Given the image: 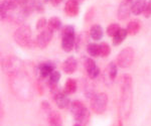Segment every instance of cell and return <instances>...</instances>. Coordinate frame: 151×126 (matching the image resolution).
Here are the masks:
<instances>
[{"mask_svg":"<svg viewBox=\"0 0 151 126\" xmlns=\"http://www.w3.org/2000/svg\"><path fill=\"white\" fill-rule=\"evenodd\" d=\"M120 105L119 114L123 119H127L132 109V77L124 74L120 79Z\"/></svg>","mask_w":151,"mask_h":126,"instance_id":"1","label":"cell"},{"mask_svg":"<svg viewBox=\"0 0 151 126\" xmlns=\"http://www.w3.org/2000/svg\"><path fill=\"white\" fill-rule=\"evenodd\" d=\"M70 110L72 113L74 119L77 121V123L81 125H87L88 122L90 120V110L87 108V106L85 105L82 101L80 100H74L70 103Z\"/></svg>","mask_w":151,"mask_h":126,"instance_id":"2","label":"cell"},{"mask_svg":"<svg viewBox=\"0 0 151 126\" xmlns=\"http://www.w3.org/2000/svg\"><path fill=\"white\" fill-rule=\"evenodd\" d=\"M32 33L28 25H21L13 35L14 42L22 48H29L32 45Z\"/></svg>","mask_w":151,"mask_h":126,"instance_id":"3","label":"cell"},{"mask_svg":"<svg viewBox=\"0 0 151 126\" xmlns=\"http://www.w3.org/2000/svg\"><path fill=\"white\" fill-rule=\"evenodd\" d=\"M91 109L96 114H103L108 105V96L106 93H97L90 100Z\"/></svg>","mask_w":151,"mask_h":126,"instance_id":"4","label":"cell"},{"mask_svg":"<svg viewBox=\"0 0 151 126\" xmlns=\"http://www.w3.org/2000/svg\"><path fill=\"white\" fill-rule=\"evenodd\" d=\"M52 92V97L53 101L55 102V105L58 106V109H67L70 106V101L69 99V95L65 93L64 89H60V87H55L50 90Z\"/></svg>","mask_w":151,"mask_h":126,"instance_id":"5","label":"cell"},{"mask_svg":"<svg viewBox=\"0 0 151 126\" xmlns=\"http://www.w3.org/2000/svg\"><path fill=\"white\" fill-rule=\"evenodd\" d=\"M134 55H135V52L132 48L128 47L123 48L117 57V65L122 69H127L131 67L134 60Z\"/></svg>","mask_w":151,"mask_h":126,"instance_id":"6","label":"cell"},{"mask_svg":"<svg viewBox=\"0 0 151 126\" xmlns=\"http://www.w3.org/2000/svg\"><path fill=\"white\" fill-rule=\"evenodd\" d=\"M19 5L14 0H2L1 5H0V16L1 20H6V19H11L12 14L14 13Z\"/></svg>","mask_w":151,"mask_h":126,"instance_id":"7","label":"cell"},{"mask_svg":"<svg viewBox=\"0 0 151 126\" xmlns=\"http://www.w3.org/2000/svg\"><path fill=\"white\" fill-rule=\"evenodd\" d=\"M55 71V65L50 60L40 63L36 68V75H37L38 81H45L50 76L52 72Z\"/></svg>","mask_w":151,"mask_h":126,"instance_id":"8","label":"cell"},{"mask_svg":"<svg viewBox=\"0 0 151 126\" xmlns=\"http://www.w3.org/2000/svg\"><path fill=\"white\" fill-rule=\"evenodd\" d=\"M53 36V32L47 27L45 30L40 31V35L36 36L35 43L40 48H45L48 45V43L52 42Z\"/></svg>","mask_w":151,"mask_h":126,"instance_id":"9","label":"cell"},{"mask_svg":"<svg viewBox=\"0 0 151 126\" xmlns=\"http://www.w3.org/2000/svg\"><path fill=\"white\" fill-rule=\"evenodd\" d=\"M132 4L133 2H128L126 0H122L119 5L118 11H117V16H118L119 20H125L130 16L131 12H132Z\"/></svg>","mask_w":151,"mask_h":126,"instance_id":"10","label":"cell"},{"mask_svg":"<svg viewBox=\"0 0 151 126\" xmlns=\"http://www.w3.org/2000/svg\"><path fill=\"white\" fill-rule=\"evenodd\" d=\"M84 66H85V70H86L87 75L89 76V78L96 79L100 75V69L96 65V62H95L92 58H88V59L85 60Z\"/></svg>","mask_w":151,"mask_h":126,"instance_id":"11","label":"cell"},{"mask_svg":"<svg viewBox=\"0 0 151 126\" xmlns=\"http://www.w3.org/2000/svg\"><path fill=\"white\" fill-rule=\"evenodd\" d=\"M80 6L78 0H68L65 5V12L70 17H75L79 14Z\"/></svg>","mask_w":151,"mask_h":126,"instance_id":"12","label":"cell"},{"mask_svg":"<svg viewBox=\"0 0 151 126\" xmlns=\"http://www.w3.org/2000/svg\"><path fill=\"white\" fill-rule=\"evenodd\" d=\"M77 67H78V62L76 60V58L73 57V55H70L69 58H67L62 65V69L68 75L75 73L76 70H77Z\"/></svg>","mask_w":151,"mask_h":126,"instance_id":"13","label":"cell"},{"mask_svg":"<svg viewBox=\"0 0 151 126\" xmlns=\"http://www.w3.org/2000/svg\"><path fill=\"white\" fill-rule=\"evenodd\" d=\"M62 37V48L65 53H70L74 50L76 47V35H64Z\"/></svg>","mask_w":151,"mask_h":126,"instance_id":"14","label":"cell"},{"mask_svg":"<svg viewBox=\"0 0 151 126\" xmlns=\"http://www.w3.org/2000/svg\"><path fill=\"white\" fill-rule=\"evenodd\" d=\"M2 67H3V70H5L6 72H15L18 70L19 60L14 57H9L2 60Z\"/></svg>","mask_w":151,"mask_h":126,"instance_id":"15","label":"cell"},{"mask_svg":"<svg viewBox=\"0 0 151 126\" xmlns=\"http://www.w3.org/2000/svg\"><path fill=\"white\" fill-rule=\"evenodd\" d=\"M48 126H63L62 116L58 111H50L47 116Z\"/></svg>","mask_w":151,"mask_h":126,"instance_id":"16","label":"cell"},{"mask_svg":"<svg viewBox=\"0 0 151 126\" xmlns=\"http://www.w3.org/2000/svg\"><path fill=\"white\" fill-rule=\"evenodd\" d=\"M35 3L36 0H25V2L19 6L20 10L23 12L26 17H28L33 11H35Z\"/></svg>","mask_w":151,"mask_h":126,"instance_id":"17","label":"cell"},{"mask_svg":"<svg viewBox=\"0 0 151 126\" xmlns=\"http://www.w3.org/2000/svg\"><path fill=\"white\" fill-rule=\"evenodd\" d=\"M116 76H117V63L111 62L107 66L106 71H105V77H106L105 79H108L109 82L112 83L115 80Z\"/></svg>","mask_w":151,"mask_h":126,"instance_id":"18","label":"cell"},{"mask_svg":"<svg viewBox=\"0 0 151 126\" xmlns=\"http://www.w3.org/2000/svg\"><path fill=\"white\" fill-rule=\"evenodd\" d=\"M146 4L147 1L146 0H135L132 4V13L134 15H140L141 13H144Z\"/></svg>","mask_w":151,"mask_h":126,"instance_id":"19","label":"cell"},{"mask_svg":"<svg viewBox=\"0 0 151 126\" xmlns=\"http://www.w3.org/2000/svg\"><path fill=\"white\" fill-rule=\"evenodd\" d=\"M140 27H141L140 21L138 20V19H133V20H131L130 22L127 24V27H126V30H127L128 35H137V33L139 32Z\"/></svg>","mask_w":151,"mask_h":126,"instance_id":"20","label":"cell"},{"mask_svg":"<svg viewBox=\"0 0 151 126\" xmlns=\"http://www.w3.org/2000/svg\"><path fill=\"white\" fill-rule=\"evenodd\" d=\"M90 36L94 40H100L103 37V28L99 24H94L90 28Z\"/></svg>","mask_w":151,"mask_h":126,"instance_id":"21","label":"cell"},{"mask_svg":"<svg viewBox=\"0 0 151 126\" xmlns=\"http://www.w3.org/2000/svg\"><path fill=\"white\" fill-rule=\"evenodd\" d=\"M60 79V73L58 71H55V72H52V74H50V76L48 77L47 80V85L50 87V90L58 86V84Z\"/></svg>","mask_w":151,"mask_h":126,"instance_id":"22","label":"cell"},{"mask_svg":"<svg viewBox=\"0 0 151 126\" xmlns=\"http://www.w3.org/2000/svg\"><path fill=\"white\" fill-rule=\"evenodd\" d=\"M127 35H128L127 30H126V28L121 27L120 30H119L118 32H117L116 35L113 36V45H116V47H117V45H121V43H122L124 40H126Z\"/></svg>","mask_w":151,"mask_h":126,"instance_id":"23","label":"cell"},{"mask_svg":"<svg viewBox=\"0 0 151 126\" xmlns=\"http://www.w3.org/2000/svg\"><path fill=\"white\" fill-rule=\"evenodd\" d=\"M64 91L67 95H72V94H74L77 91V82H76L75 79L69 78L65 81Z\"/></svg>","mask_w":151,"mask_h":126,"instance_id":"24","label":"cell"},{"mask_svg":"<svg viewBox=\"0 0 151 126\" xmlns=\"http://www.w3.org/2000/svg\"><path fill=\"white\" fill-rule=\"evenodd\" d=\"M47 28L50 30H52V32L62 30V20L57 16H52V17L50 18V20L47 22Z\"/></svg>","mask_w":151,"mask_h":126,"instance_id":"25","label":"cell"},{"mask_svg":"<svg viewBox=\"0 0 151 126\" xmlns=\"http://www.w3.org/2000/svg\"><path fill=\"white\" fill-rule=\"evenodd\" d=\"M111 48L107 42H101L99 45V55L102 58H106L110 55Z\"/></svg>","mask_w":151,"mask_h":126,"instance_id":"26","label":"cell"},{"mask_svg":"<svg viewBox=\"0 0 151 126\" xmlns=\"http://www.w3.org/2000/svg\"><path fill=\"white\" fill-rule=\"evenodd\" d=\"M87 53L93 58L100 57V55H99V45L94 43V42L89 43V45H87Z\"/></svg>","mask_w":151,"mask_h":126,"instance_id":"27","label":"cell"},{"mask_svg":"<svg viewBox=\"0 0 151 126\" xmlns=\"http://www.w3.org/2000/svg\"><path fill=\"white\" fill-rule=\"evenodd\" d=\"M120 28L121 27L118 23H111L110 25H108V27H107V35L109 36H111V37H113V36L118 32Z\"/></svg>","mask_w":151,"mask_h":126,"instance_id":"28","label":"cell"},{"mask_svg":"<svg viewBox=\"0 0 151 126\" xmlns=\"http://www.w3.org/2000/svg\"><path fill=\"white\" fill-rule=\"evenodd\" d=\"M47 22L48 20H47V18L45 17H41L37 20V22H36V30L38 31H42L45 30V27H47Z\"/></svg>","mask_w":151,"mask_h":126,"instance_id":"29","label":"cell"},{"mask_svg":"<svg viewBox=\"0 0 151 126\" xmlns=\"http://www.w3.org/2000/svg\"><path fill=\"white\" fill-rule=\"evenodd\" d=\"M76 35L75 33V28L73 25H65L60 30V36L64 35Z\"/></svg>","mask_w":151,"mask_h":126,"instance_id":"30","label":"cell"},{"mask_svg":"<svg viewBox=\"0 0 151 126\" xmlns=\"http://www.w3.org/2000/svg\"><path fill=\"white\" fill-rule=\"evenodd\" d=\"M144 16L146 18H149L151 16V0L147 2V4H146V7H145V10H144Z\"/></svg>","mask_w":151,"mask_h":126,"instance_id":"31","label":"cell"},{"mask_svg":"<svg viewBox=\"0 0 151 126\" xmlns=\"http://www.w3.org/2000/svg\"><path fill=\"white\" fill-rule=\"evenodd\" d=\"M94 12H95V7H91V8L87 11L86 15H85V19H86L87 21L91 20V19L93 18V16H94Z\"/></svg>","mask_w":151,"mask_h":126,"instance_id":"32","label":"cell"},{"mask_svg":"<svg viewBox=\"0 0 151 126\" xmlns=\"http://www.w3.org/2000/svg\"><path fill=\"white\" fill-rule=\"evenodd\" d=\"M35 11L38 12V13H42V12L45 11L43 4L38 1V0H36V3H35Z\"/></svg>","mask_w":151,"mask_h":126,"instance_id":"33","label":"cell"},{"mask_svg":"<svg viewBox=\"0 0 151 126\" xmlns=\"http://www.w3.org/2000/svg\"><path fill=\"white\" fill-rule=\"evenodd\" d=\"M41 108L45 109V111H52L50 110V105L48 104L47 101H42L41 102Z\"/></svg>","mask_w":151,"mask_h":126,"instance_id":"34","label":"cell"},{"mask_svg":"<svg viewBox=\"0 0 151 126\" xmlns=\"http://www.w3.org/2000/svg\"><path fill=\"white\" fill-rule=\"evenodd\" d=\"M63 1H64V0H52V1H50V3H52L53 6H58V4H60Z\"/></svg>","mask_w":151,"mask_h":126,"instance_id":"35","label":"cell"},{"mask_svg":"<svg viewBox=\"0 0 151 126\" xmlns=\"http://www.w3.org/2000/svg\"><path fill=\"white\" fill-rule=\"evenodd\" d=\"M14 1H15V2H16V3H17V4H18V5H19V6H20V5H21V4H23V3H24V2H25V0H14Z\"/></svg>","mask_w":151,"mask_h":126,"instance_id":"36","label":"cell"},{"mask_svg":"<svg viewBox=\"0 0 151 126\" xmlns=\"http://www.w3.org/2000/svg\"><path fill=\"white\" fill-rule=\"evenodd\" d=\"M40 2H41L42 4H47V3H48V2H50L52 0H38Z\"/></svg>","mask_w":151,"mask_h":126,"instance_id":"37","label":"cell"},{"mask_svg":"<svg viewBox=\"0 0 151 126\" xmlns=\"http://www.w3.org/2000/svg\"><path fill=\"white\" fill-rule=\"evenodd\" d=\"M113 126H123V122H122V120H119L118 121V123L115 125H113Z\"/></svg>","mask_w":151,"mask_h":126,"instance_id":"38","label":"cell"},{"mask_svg":"<svg viewBox=\"0 0 151 126\" xmlns=\"http://www.w3.org/2000/svg\"><path fill=\"white\" fill-rule=\"evenodd\" d=\"M73 126H83V125H81V124H79V123H76V124H74Z\"/></svg>","mask_w":151,"mask_h":126,"instance_id":"39","label":"cell"},{"mask_svg":"<svg viewBox=\"0 0 151 126\" xmlns=\"http://www.w3.org/2000/svg\"><path fill=\"white\" fill-rule=\"evenodd\" d=\"M126 1H128V2H133V0H126Z\"/></svg>","mask_w":151,"mask_h":126,"instance_id":"40","label":"cell"}]
</instances>
